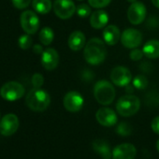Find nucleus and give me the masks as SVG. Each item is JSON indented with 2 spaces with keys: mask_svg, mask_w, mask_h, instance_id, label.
<instances>
[{
  "mask_svg": "<svg viewBox=\"0 0 159 159\" xmlns=\"http://www.w3.org/2000/svg\"><path fill=\"white\" fill-rule=\"evenodd\" d=\"M156 149H157V151L159 152V139H158L157 142H156Z\"/></svg>",
  "mask_w": 159,
  "mask_h": 159,
  "instance_id": "nucleus-34",
  "label": "nucleus"
},
{
  "mask_svg": "<svg viewBox=\"0 0 159 159\" xmlns=\"http://www.w3.org/2000/svg\"><path fill=\"white\" fill-rule=\"evenodd\" d=\"M64 107L69 112H77L84 107V98L77 91H70L66 94L64 100Z\"/></svg>",
  "mask_w": 159,
  "mask_h": 159,
  "instance_id": "nucleus-9",
  "label": "nucleus"
},
{
  "mask_svg": "<svg viewBox=\"0 0 159 159\" xmlns=\"http://www.w3.org/2000/svg\"><path fill=\"white\" fill-rule=\"evenodd\" d=\"M142 41L141 33L134 28L125 29L121 35V42L123 46L127 49H136L138 48Z\"/></svg>",
  "mask_w": 159,
  "mask_h": 159,
  "instance_id": "nucleus-10",
  "label": "nucleus"
},
{
  "mask_svg": "<svg viewBox=\"0 0 159 159\" xmlns=\"http://www.w3.org/2000/svg\"><path fill=\"white\" fill-rule=\"evenodd\" d=\"M111 80L113 84L124 87L130 84L132 80V74L127 67L123 66H118L111 70Z\"/></svg>",
  "mask_w": 159,
  "mask_h": 159,
  "instance_id": "nucleus-8",
  "label": "nucleus"
},
{
  "mask_svg": "<svg viewBox=\"0 0 159 159\" xmlns=\"http://www.w3.org/2000/svg\"><path fill=\"white\" fill-rule=\"evenodd\" d=\"M32 44H33V40L29 34L22 35L18 39V45L23 50H27V49L31 48Z\"/></svg>",
  "mask_w": 159,
  "mask_h": 159,
  "instance_id": "nucleus-24",
  "label": "nucleus"
},
{
  "mask_svg": "<svg viewBox=\"0 0 159 159\" xmlns=\"http://www.w3.org/2000/svg\"><path fill=\"white\" fill-rule=\"evenodd\" d=\"M52 7L55 15L63 20L71 18L76 12V6L72 0H55Z\"/></svg>",
  "mask_w": 159,
  "mask_h": 159,
  "instance_id": "nucleus-7",
  "label": "nucleus"
},
{
  "mask_svg": "<svg viewBox=\"0 0 159 159\" xmlns=\"http://www.w3.org/2000/svg\"><path fill=\"white\" fill-rule=\"evenodd\" d=\"M25 87L18 82H8L0 89V96L8 101H16L24 97Z\"/></svg>",
  "mask_w": 159,
  "mask_h": 159,
  "instance_id": "nucleus-5",
  "label": "nucleus"
},
{
  "mask_svg": "<svg viewBox=\"0 0 159 159\" xmlns=\"http://www.w3.org/2000/svg\"><path fill=\"white\" fill-rule=\"evenodd\" d=\"M32 6L33 9L40 14L50 12L52 8L51 0H32Z\"/></svg>",
  "mask_w": 159,
  "mask_h": 159,
  "instance_id": "nucleus-21",
  "label": "nucleus"
},
{
  "mask_svg": "<svg viewBox=\"0 0 159 159\" xmlns=\"http://www.w3.org/2000/svg\"><path fill=\"white\" fill-rule=\"evenodd\" d=\"M39 37L40 42L43 45L48 46V45H50L52 42L53 39H54V33H53V31H52V28H50V27H44V28H42L40 30Z\"/></svg>",
  "mask_w": 159,
  "mask_h": 159,
  "instance_id": "nucleus-22",
  "label": "nucleus"
},
{
  "mask_svg": "<svg viewBox=\"0 0 159 159\" xmlns=\"http://www.w3.org/2000/svg\"><path fill=\"white\" fill-rule=\"evenodd\" d=\"M96 119L101 125L107 127L113 126L118 121L115 111L110 108L99 109L96 113Z\"/></svg>",
  "mask_w": 159,
  "mask_h": 159,
  "instance_id": "nucleus-14",
  "label": "nucleus"
},
{
  "mask_svg": "<svg viewBox=\"0 0 159 159\" xmlns=\"http://www.w3.org/2000/svg\"><path fill=\"white\" fill-rule=\"evenodd\" d=\"M136 154V147L131 143L119 144L112 151L113 159H135Z\"/></svg>",
  "mask_w": 159,
  "mask_h": 159,
  "instance_id": "nucleus-13",
  "label": "nucleus"
},
{
  "mask_svg": "<svg viewBox=\"0 0 159 159\" xmlns=\"http://www.w3.org/2000/svg\"><path fill=\"white\" fill-rule=\"evenodd\" d=\"M107 56L105 42L98 38L91 39L84 46V57L85 61L93 66L101 64Z\"/></svg>",
  "mask_w": 159,
  "mask_h": 159,
  "instance_id": "nucleus-1",
  "label": "nucleus"
},
{
  "mask_svg": "<svg viewBox=\"0 0 159 159\" xmlns=\"http://www.w3.org/2000/svg\"><path fill=\"white\" fill-rule=\"evenodd\" d=\"M116 131H117V133H118L119 135L125 136H125H128V135L131 134L132 128H131V126H130L127 123L123 122V123H121V124L118 125Z\"/></svg>",
  "mask_w": 159,
  "mask_h": 159,
  "instance_id": "nucleus-26",
  "label": "nucleus"
},
{
  "mask_svg": "<svg viewBox=\"0 0 159 159\" xmlns=\"http://www.w3.org/2000/svg\"><path fill=\"white\" fill-rule=\"evenodd\" d=\"M109 22V15L105 11L98 10L93 12L90 16V25L95 29H101L107 25Z\"/></svg>",
  "mask_w": 159,
  "mask_h": 159,
  "instance_id": "nucleus-18",
  "label": "nucleus"
},
{
  "mask_svg": "<svg viewBox=\"0 0 159 159\" xmlns=\"http://www.w3.org/2000/svg\"><path fill=\"white\" fill-rule=\"evenodd\" d=\"M93 149L104 159H111L112 157V152L111 151L110 144L103 139H96L93 142Z\"/></svg>",
  "mask_w": 159,
  "mask_h": 159,
  "instance_id": "nucleus-20",
  "label": "nucleus"
},
{
  "mask_svg": "<svg viewBox=\"0 0 159 159\" xmlns=\"http://www.w3.org/2000/svg\"><path fill=\"white\" fill-rule=\"evenodd\" d=\"M33 51H34L35 53H38V54H42V52H43L42 47L40 45H39V44H37V45H35L33 47Z\"/></svg>",
  "mask_w": 159,
  "mask_h": 159,
  "instance_id": "nucleus-32",
  "label": "nucleus"
},
{
  "mask_svg": "<svg viewBox=\"0 0 159 159\" xmlns=\"http://www.w3.org/2000/svg\"><path fill=\"white\" fill-rule=\"evenodd\" d=\"M76 12L79 17L86 18L91 14V8L87 4H81L76 8Z\"/></svg>",
  "mask_w": 159,
  "mask_h": 159,
  "instance_id": "nucleus-25",
  "label": "nucleus"
},
{
  "mask_svg": "<svg viewBox=\"0 0 159 159\" xmlns=\"http://www.w3.org/2000/svg\"><path fill=\"white\" fill-rule=\"evenodd\" d=\"M59 63V54L56 50L48 48L41 54V65L47 70H53Z\"/></svg>",
  "mask_w": 159,
  "mask_h": 159,
  "instance_id": "nucleus-15",
  "label": "nucleus"
},
{
  "mask_svg": "<svg viewBox=\"0 0 159 159\" xmlns=\"http://www.w3.org/2000/svg\"><path fill=\"white\" fill-rule=\"evenodd\" d=\"M94 96L99 104L110 105L115 98V89L110 82L102 80L95 84Z\"/></svg>",
  "mask_w": 159,
  "mask_h": 159,
  "instance_id": "nucleus-3",
  "label": "nucleus"
},
{
  "mask_svg": "<svg viewBox=\"0 0 159 159\" xmlns=\"http://www.w3.org/2000/svg\"><path fill=\"white\" fill-rule=\"evenodd\" d=\"M111 0H88V3L92 8L95 9H102L107 7Z\"/></svg>",
  "mask_w": 159,
  "mask_h": 159,
  "instance_id": "nucleus-27",
  "label": "nucleus"
},
{
  "mask_svg": "<svg viewBox=\"0 0 159 159\" xmlns=\"http://www.w3.org/2000/svg\"><path fill=\"white\" fill-rule=\"evenodd\" d=\"M68 47L72 51H80L85 46V36L82 31H74L70 34L67 39Z\"/></svg>",
  "mask_w": 159,
  "mask_h": 159,
  "instance_id": "nucleus-17",
  "label": "nucleus"
},
{
  "mask_svg": "<svg viewBox=\"0 0 159 159\" xmlns=\"http://www.w3.org/2000/svg\"><path fill=\"white\" fill-rule=\"evenodd\" d=\"M152 3L153 4V6L159 9V0H152Z\"/></svg>",
  "mask_w": 159,
  "mask_h": 159,
  "instance_id": "nucleus-33",
  "label": "nucleus"
},
{
  "mask_svg": "<svg viewBox=\"0 0 159 159\" xmlns=\"http://www.w3.org/2000/svg\"><path fill=\"white\" fill-rule=\"evenodd\" d=\"M32 84L34 86V88H40L44 83V78L40 73H35L32 76Z\"/></svg>",
  "mask_w": 159,
  "mask_h": 159,
  "instance_id": "nucleus-28",
  "label": "nucleus"
},
{
  "mask_svg": "<svg viewBox=\"0 0 159 159\" xmlns=\"http://www.w3.org/2000/svg\"><path fill=\"white\" fill-rule=\"evenodd\" d=\"M19 119L13 113L6 114L0 121V134L9 137L13 135L19 128Z\"/></svg>",
  "mask_w": 159,
  "mask_h": 159,
  "instance_id": "nucleus-11",
  "label": "nucleus"
},
{
  "mask_svg": "<svg viewBox=\"0 0 159 159\" xmlns=\"http://www.w3.org/2000/svg\"><path fill=\"white\" fill-rule=\"evenodd\" d=\"M142 52L144 55L149 59H156L159 57V40L151 39L147 41L143 48Z\"/></svg>",
  "mask_w": 159,
  "mask_h": 159,
  "instance_id": "nucleus-19",
  "label": "nucleus"
},
{
  "mask_svg": "<svg viewBox=\"0 0 159 159\" xmlns=\"http://www.w3.org/2000/svg\"><path fill=\"white\" fill-rule=\"evenodd\" d=\"M140 108L139 98L132 95H125L119 98L116 104V110L121 116L129 117L136 114Z\"/></svg>",
  "mask_w": 159,
  "mask_h": 159,
  "instance_id": "nucleus-4",
  "label": "nucleus"
},
{
  "mask_svg": "<svg viewBox=\"0 0 159 159\" xmlns=\"http://www.w3.org/2000/svg\"><path fill=\"white\" fill-rule=\"evenodd\" d=\"M144 53L142 52V50H139V49H134L131 52H130V58L131 60L133 61H139L140 60L142 57H143Z\"/></svg>",
  "mask_w": 159,
  "mask_h": 159,
  "instance_id": "nucleus-30",
  "label": "nucleus"
},
{
  "mask_svg": "<svg viewBox=\"0 0 159 159\" xmlns=\"http://www.w3.org/2000/svg\"><path fill=\"white\" fill-rule=\"evenodd\" d=\"M146 7L141 2H134L127 11V19L134 25H140L146 17Z\"/></svg>",
  "mask_w": 159,
  "mask_h": 159,
  "instance_id": "nucleus-12",
  "label": "nucleus"
},
{
  "mask_svg": "<svg viewBox=\"0 0 159 159\" xmlns=\"http://www.w3.org/2000/svg\"><path fill=\"white\" fill-rule=\"evenodd\" d=\"M127 2H130V3H134V2H136L137 0H126Z\"/></svg>",
  "mask_w": 159,
  "mask_h": 159,
  "instance_id": "nucleus-35",
  "label": "nucleus"
},
{
  "mask_svg": "<svg viewBox=\"0 0 159 159\" xmlns=\"http://www.w3.org/2000/svg\"><path fill=\"white\" fill-rule=\"evenodd\" d=\"M103 39L106 44L109 46H113L118 43L121 39V32L116 25H111L105 27L103 31Z\"/></svg>",
  "mask_w": 159,
  "mask_h": 159,
  "instance_id": "nucleus-16",
  "label": "nucleus"
},
{
  "mask_svg": "<svg viewBox=\"0 0 159 159\" xmlns=\"http://www.w3.org/2000/svg\"><path fill=\"white\" fill-rule=\"evenodd\" d=\"M11 1H12L13 6L16 9L24 10V9H26L30 5L32 0H11Z\"/></svg>",
  "mask_w": 159,
  "mask_h": 159,
  "instance_id": "nucleus-29",
  "label": "nucleus"
},
{
  "mask_svg": "<svg viewBox=\"0 0 159 159\" xmlns=\"http://www.w3.org/2000/svg\"><path fill=\"white\" fill-rule=\"evenodd\" d=\"M25 103L27 107L34 111H43L49 107L51 97L45 90L34 88L27 94Z\"/></svg>",
  "mask_w": 159,
  "mask_h": 159,
  "instance_id": "nucleus-2",
  "label": "nucleus"
},
{
  "mask_svg": "<svg viewBox=\"0 0 159 159\" xmlns=\"http://www.w3.org/2000/svg\"><path fill=\"white\" fill-rule=\"evenodd\" d=\"M78 1H82V0H78Z\"/></svg>",
  "mask_w": 159,
  "mask_h": 159,
  "instance_id": "nucleus-36",
  "label": "nucleus"
},
{
  "mask_svg": "<svg viewBox=\"0 0 159 159\" xmlns=\"http://www.w3.org/2000/svg\"><path fill=\"white\" fill-rule=\"evenodd\" d=\"M151 127L154 133L159 135V116H156L155 118L152 119L151 123Z\"/></svg>",
  "mask_w": 159,
  "mask_h": 159,
  "instance_id": "nucleus-31",
  "label": "nucleus"
},
{
  "mask_svg": "<svg viewBox=\"0 0 159 159\" xmlns=\"http://www.w3.org/2000/svg\"><path fill=\"white\" fill-rule=\"evenodd\" d=\"M132 84H133L132 85L136 89H138V90H144L147 87V85H148V80L143 75H138V76H136L133 79Z\"/></svg>",
  "mask_w": 159,
  "mask_h": 159,
  "instance_id": "nucleus-23",
  "label": "nucleus"
},
{
  "mask_svg": "<svg viewBox=\"0 0 159 159\" xmlns=\"http://www.w3.org/2000/svg\"><path fill=\"white\" fill-rule=\"evenodd\" d=\"M20 23L23 30L29 35L35 34L39 28V19L32 11H25L21 14Z\"/></svg>",
  "mask_w": 159,
  "mask_h": 159,
  "instance_id": "nucleus-6",
  "label": "nucleus"
}]
</instances>
